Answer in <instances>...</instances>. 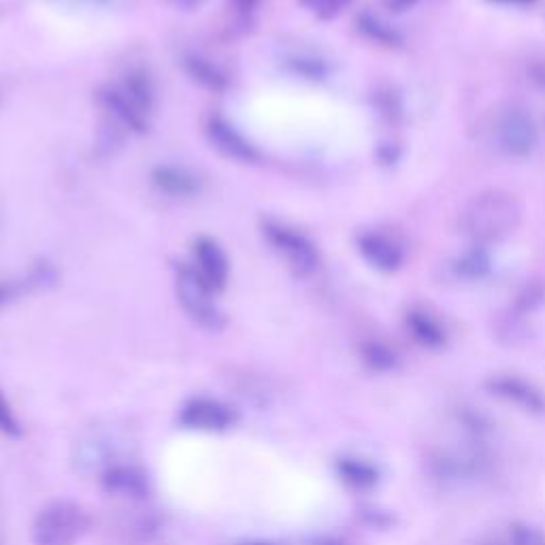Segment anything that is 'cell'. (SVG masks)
<instances>
[{"label": "cell", "mask_w": 545, "mask_h": 545, "mask_svg": "<svg viewBox=\"0 0 545 545\" xmlns=\"http://www.w3.org/2000/svg\"><path fill=\"white\" fill-rule=\"evenodd\" d=\"M175 292L181 307H184L192 322L205 330H211V333L224 328V313L216 303L218 292H213L203 282V277L196 273L192 264L181 262L175 267Z\"/></svg>", "instance_id": "3957f363"}, {"label": "cell", "mask_w": 545, "mask_h": 545, "mask_svg": "<svg viewBox=\"0 0 545 545\" xmlns=\"http://www.w3.org/2000/svg\"><path fill=\"white\" fill-rule=\"evenodd\" d=\"M205 132L209 143L228 160L243 164H256L262 160L258 147L247 139L239 128H235L226 118H222V115H211L207 120Z\"/></svg>", "instance_id": "ba28073f"}, {"label": "cell", "mask_w": 545, "mask_h": 545, "mask_svg": "<svg viewBox=\"0 0 545 545\" xmlns=\"http://www.w3.org/2000/svg\"><path fill=\"white\" fill-rule=\"evenodd\" d=\"M192 267L213 292H224L230 277V258L220 241L209 235L196 237L192 243Z\"/></svg>", "instance_id": "52a82bcc"}, {"label": "cell", "mask_w": 545, "mask_h": 545, "mask_svg": "<svg viewBox=\"0 0 545 545\" xmlns=\"http://www.w3.org/2000/svg\"><path fill=\"white\" fill-rule=\"evenodd\" d=\"M522 207L514 196L503 190L477 194L460 216V228L475 247L501 241L520 224Z\"/></svg>", "instance_id": "6da1fadb"}, {"label": "cell", "mask_w": 545, "mask_h": 545, "mask_svg": "<svg viewBox=\"0 0 545 545\" xmlns=\"http://www.w3.org/2000/svg\"><path fill=\"white\" fill-rule=\"evenodd\" d=\"M262 235L296 277H311L320 269V252L316 243L299 228L279 220H264Z\"/></svg>", "instance_id": "277c9868"}, {"label": "cell", "mask_w": 545, "mask_h": 545, "mask_svg": "<svg viewBox=\"0 0 545 545\" xmlns=\"http://www.w3.org/2000/svg\"><path fill=\"white\" fill-rule=\"evenodd\" d=\"M169 5H173L175 9H181V11H196L201 9L205 0H167Z\"/></svg>", "instance_id": "d4e9b609"}, {"label": "cell", "mask_w": 545, "mask_h": 545, "mask_svg": "<svg viewBox=\"0 0 545 545\" xmlns=\"http://www.w3.org/2000/svg\"><path fill=\"white\" fill-rule=\"evenodd\" d=\"M181 426L201 433H224L237 422L235 409L209 396H194L179 409Z\"/></svg>", "instance_id": "8992f818"}, {"label": "cell", "mask_w": 545, "mask_h": 545, "mask_svg": "<svg viewBox=\"0 0 545 545\" xmlns=\"http://www.w3.org/2000/svg\"><path fill=\"white\" fill-rule=\"evenodd\" d=\"M184 69L196 81V84H201L203 88L211 92H224L230 86V79L220 66H216L198 54L184 56Z\"/></svg>", "instance_id": "9a60e30c"}, {"label": "cell", "mask_w": 545, "mask_h": 545, "mask_svg": "<svg viewBox=\"0 0 545 545\" xmlns=\"http://www.w3.org/2000/svg\"><path fill=\"white\" fill-rule=\"evenodd\" d=\"M288 69L294 75H301L305 79L320 81L326 79L328 75V64L320 58H311V56H292L288 58Z\"/></svg>", "instance_id": "d6986e66"}, {"label": "cell", "mask_w": 545, "mask_h": 545, "mask_svg": "<svg viewBox=\"0 0 545 545\" xmlns=\"http://www.w3.org/2000/svg\"><path fill=\"white\" fill-rule=\"evenodd\" d=\"M362 360H365L373 371H392L399 365L396 352L382 341H369L362 345Z\"/></svg>", "instance_id": "e0dca14e"}, {"label": "cell", "mask_w": 545, "mask_h": 545, "mask_svg": "<svg viewBox=\"0 0 545 545\" xmlns=\"http://www.w3.org/2000/svg\"><path fill=\"white\" fill-rule=\"evenodd\" d=\"M358 28L365 37L377 41V43H384V45H396L401 41V37L396 35L394 28H390L388 24H384L379 18H375V15L371 13H362L358 18Z\"/></svg>", "instance_id": "ac0fdd59"}, {"label": "cell", "mask_w": 545, "mask_h": 545, "mask_svg": "<svg viewBox=\"0 0 545 545\" xmlns=\"http://www.w3.org/2000/svg\"><path fill=\"white\" fill-rule=\"evenodd\" d=\"M233 3V7L243 13V15H250L256 11V7L260 5V0H230Z\"/></svg>", "instance_id": "484cf974"}, {"label": "cell", "mask_w": 545, "mask_h": 545, "mask_svg": "<svg viewBox=\"0 0 545 545\" xmlns=\"http://www.w3.org/2000/svg\"><path fill=\"white\" fill-rule=\"evenodd\" d=\"M490 394L499 396L501 401L514 405L526 414H543L545 396L537 386L518 375H494L488 379Z\"/></svg>", "instance_id": "30bf717a"}, {"label": "cell", "mask_w": 545, "mask_h": 545, "mask_svg": "<svg viewBox=\"0 0 545 545\" xmlns=\"http://www.w3.org/2000/svg\"><path fill=\"white\" fill-rule=\"evenodd\" d=\"M418 0H388V7L394 11H405L409 7H414Z\"/></svg>", "instance_id": "4316f807"}, {"label": "cell", "mask_w": 545, "mask_h": 545, "mask_svg": "<svg viewBox=\"0 0 545 545\" xmlns=\"http://www.w3.org/2000/svg\"><path fill=\"white\" fill-rule=\"evenodd\" d=\"M488 545H507V541H494V543H488Z\"/></svg>", "instance_id": "f546056e"}, {"label": "cell", "mask_w": 545, "mask_h": 545, "mask_svg": "<svg viewBox=\"0 0 545 545\" xmlns=\"http://www.w3.org/2000/svg\"><path fill=\"white\" fill-rule=\"evenodd\" d=\"M492 3L511 5V7H531V5L537 3V0H492Z\"/></svg>", "instance_id": "83f0119b"}, {"label": "cell", "mask_w": 545, "mask_h": 545, "mask_svg": "<svg viewBox=\"0 0 545 545\" xmlns=\"http://www.w3.org/2000/svg\"><path fill=\"white\" fill-rule=\"evenodd\" d=\"M113 88L132 109L145 115V118H150L156 105V90L150 75L141 69L130 71L124 75L120 84H115Z\"/></svg>", "instance_id": "7c38bea8"}, {"label": "cell", "mask_w": 545, "mask_h": 545, "mask_svg": "<svg viewBox=\"0 0 545 545\" xmlns=\"http://www.w3.org/2000/svg\"><path fill=\"white\" fill-rule=\"evenodd\" d=\"M88 531L86 511L69 501H56L41 509L32 524L35 545H75Z\"/></svg>", "instance_id": "5b68a950"}, {"label": "cell", "mask_w": 545, "mask_h": 545, "mask_svg": "<svg viewBox=\"0 0 545 545\" xmlns=\"http://www.w3.org/2000/svg\"><path fill=\"white\" fill-rule=\"evenodd\" d=\"M337 473L345 484L356 490H367L377 484V469L362 458H341L337 462Z\"/></svg>", "instance_id": "2e32d148"}, {"label": "cell", "mask_w": 545, "mask_h": 545, "mask_svg": "<svg viewBox=\"0 0 545 545\" xmlns=\"http://www.w3.org/2000/svg\"><path fill=\"white\" fill-rule=\"evenodd\" d=\"M507 545H545V535L535 526L516 524L505 537Z\"/></svg>", "instance_id": "7402d4cb"}, {"label": "cell", "mask_w": 545, "mask_h": 545, "mask_svg": "<svg viewBox=\"0 0 545 545\" xmlns=\"http://www.w3.org/2000/svg\"><path fill=\"white\" fill-rule=\"evenodd\" d=\"M22 290H24V284L20 282H0V307H5L13 299H18Z\"/></svg>", "instance_id": "cb8c5ba5"}, {"label": "cell", "mask_w": 545, "mask_h": 545, "mask_svg": "<svg viewBox=\"0 0 545 545\" xmlns=\"http://www.w3.org/2000/svg\"><path fill=\"white\" fill-rule=\"evenodd\" d=\"M152 186L156 192L167 198H192L201 192V179L186 167H177V164H158L152 171Z\"/></svg>", "instance_id": "8fae6325"}, {"label": "cell", "mask_w": 545, "mask_h": 545, "mask_svg": "<svg viewBox=\"0 0 545 545\" xmlns=\"http://www.w3.org/2000/svg\"><path fill=\"white\" fill-rule=\"evenodd\" d=\"M301 7L316 15L318 20H333L352 0H299Z\"/></svg>", "instance_id": "ffe728a7"}, {"label": "cell", "mask_w": 545, "mask_h": 545, "mask_svg": "<svg viewBox=\"0 0 545 545\" xmlns=\"http://www.w3.org/2000/svg\"><path fill=\"white\" fill-rule=\"evenodd\" d=\"M358 252L373 269L382 273H394L403 267L405 250L394 237L379 233V230H365L356 239Z\"/></svg>", "instance_id": "9c48e42d"}, {"label": "cell", "mask_w": 545, "mask_h": 545, "mask_svg": "<svg viewBox=\"0 0 545 545\" xmlns=\"http://www.w3.org/2000/svg\"><path fill=\"white\" fill-rule=\"evenodd\" d=\"M0 433L9 439H18L24 433L22 424H20L18 416H15V411H13L11 403L7 401L3 390H0Z\"/></svg>", "instance_id": "44dd1931"}, {"label": "cell", "mask_w": 545, "mask_h": 545, "mask_svg": "<svg viewBox=\"0 0 545 545\" xmlns=\"http://www.w3.org/2000/svg\"><path fill=\"white\" fill-rule=\"evenodd\" d=\"M103 486L111 494H120V497L143 499L150 492V482L141 469L130 465H115L109 467L103 475Z\"/></svg>", "instance_id": "4fadbf2b"}, {"label": "cell", "mask_w": 545, "mask_h": 545, "mask_svg": "<svg viewBox=\"0 0 545 545\" xmlns=\"http://www.w3.org/2000/svg\"><path fill=\"white\" fill-rule=\"evenodd\" d=\"M488 139L497 152L522 158L537 147V124L520 105H503L490 115Z\"/></svg>", "instance_id": "7a4b0ae2"}, {"label": "cell", "mask_w": 545, "mask_h": 545, "mask_svg": "<svg viewBox=\"0 0 545 545\" xmlns=\"http://www.w3.org/2000/svg\"><path fill=\"white\" fill-rule=\"evenodd\" d=\"M405 326L409 330V335L414 337L424 348L439 350L448 341V335H445L443 324L433 316L431 311H426L422 307H414L407 311L405 316Z\"/></svg>", "instance_id": "5bb4252c"}, {"label": "cell", "mask_w": 545, "mask_h": 545, "mask_svg": "<svg viewBox=\"0 0 545 545\" xmlns=\"http://www.w3.org/2000/svg\"><path fill=\"white\" fill-rule=\"evenodd\" d=\"M235 545H275L271 541H243V543H235Z\"/></svg>", "instance_id": "f1b7e54d"}, {"label": "cell", "mask_w": 545, "mask_h": 545, "mask_svg": "<svg viewBox=\"0 0 545 545\" xmlns=\"http://www.w3.org/2000/svg\"><path fill=\"white\" fill-rule=\"evenodd\" d=\"M488 271V256L484 247H475L465 258L458 262V273L465 277H482Z\"/></svg>", "instance_id": "603a6c76"}]
</instances>
